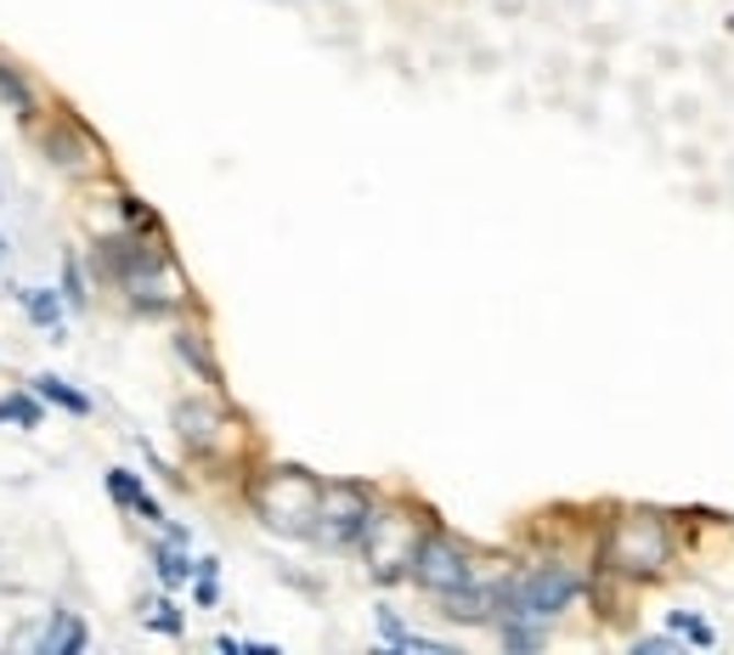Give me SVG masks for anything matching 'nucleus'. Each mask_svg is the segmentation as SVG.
<instances>
[{"label":"nucleus","instance_id":"f257e3e1","mask_svg":"<svg viewBox=\"0 0 734 655\" xmlns=\"http://www.w3.org/2000/svg\"><path fill=\"white\" fill-rule=\"evenodd\" d=\"M583 571L576 565H531L520 576H504V583L492 588L497 599V622H509V616H526V622H554L565 616L576 599H583Z\"/></svg>","mask_w":734,"mask_h":655},{"label":"nucleus","instance_id":"f03ea898","mask_svg":"<svg viewBox=\"0 0 734 655\" xmlns=\"http://www.w3.org/2000/svg\"><path fill=\"white\" fill-rule=\"evenodd\" d=\"M102 260H113V278H120V289L142 305V312H170V305L181 300L176 260L165 249H147L136 238H108Z\"/></svg>","mask_w":734,"mask_h":655},{"label":"nucleus","instance_id":"7ed1b4c3","mask_svg":"<svg viewBox=\"0 0 734 655\" xmlns=\"http://www.w3.org/2000/svg\"><path fill=\"white\" fill-rule=\"evenodd\" d=\"M255 515L272 526V531H289V537H305L317 526V504H323V486L305 475V470H272L255 481Z\"/></svg>","mask_w":734,"mask_h":655},{"label":"nucleus","instance_id":"20e7f679","mask_svg":"<svg viewBox=\"0 0 734 655\" xmlns=\"http://www.w3.org/2000/svg\"><path fill=\"white\" fill-rule=\"evenodd\" d=\"M407 576H413L424 594L447 599V594H458V588H470V583H475V560H470V549H463L458 537H447V531H424V537H418V549H413V560H407Z\"/></svg>","mask_w":734,"mask_h":655},{"label":"nucleus","instance_id":"39448f33","mask_svg":"<svg viewBox=\"0 0 734 655\" xmlns=\"http://www.w3.org/2000/svg\"><path fill=\"white\" fill-rule=\"evenodd\" d=\"M673 554V537H667V520L655 515H628L610 526V565L628 571V576H655Z\"/></svg>","mask_w":734,"mask_h":655},{"label":"nucleus","instance_id":"423d86ee","mask_svg":"<svg viewBox=\"0 0 734 655\" xmlns=\"http://www.w3.org/2000/svg\"><path fill=\"white\" fill-rule=\"evenodd\" d=\"M368 526H373V497L362 486H323L312 537H323L328 549H357L368 537Z\"/></svg>","mask_w":734,"mask_h":655},{"label":"nucleus","instance_id":"0eeeda50","mask_svg":"<svg viewBox=\"0 0 734 655\" xmlns=\"http://www.w3.org/2000/svg\"><path fill=\"white\" fill-rule=\"evenodd\" d=\"M46 153H52V165H57V170H91V165L102 159L97 142H91L80 125H74V120H63V125L46 136Z\"/></svg>","mask_w":734,"mask_h":655},{"label":"nucleus","instance_id":"6e6552de","mask_svg":"<svg viewBox=\"0 0 734 655\" xmlns=\"http://www.w3.org/2000/svg\"><path fill=\"white\" fill-rule=\"evenodd\" d=\"M176 430H181V441L187 447H215V436H221V413L210 407V402H181L176 407Z\"/></svg>","mask_w":734,"mask_h":655},{"label":"nucleus","instance_id":"1a4fd4ad","mask_svg":"<svg viewBox=\"0 0 734 655\" xmlns=\"http://www.w3.org/2000/svg\"><path fill=\"white\" fill-rule=\"evenodd\" d=\"M91 644V633H86V622L74 610H52V628L41 633V655H80Z\"/></svg>","mask_w":734,"mask_h":655},{"label":"nucleus","instance_id":"9d476101","mask_svg":"<svg viewBox=\"0 0 734 655\" xmlns=\"http://www.w3.org/2000/svg\"><path fill=\"white\" fill-rule=\"evenodd\" d=\"M108 497H113V504H125V509H136L142 520L165 526V509H159V497H147V492H142V481H136L131 470H108Z\"/></svg>","mask_w":734,"mask_h":655},{"label":"nucleus","instance_id":"9b49d317","mask_svg":"<svg viewBox=\"0 0 734 655\" xmlns=\"http://www.w3.org/2000/svg\"><path fill=\"white\" fill-rule=\"evenodd\" d=\"M153 565H159V583L165 588H181L192 576V560H187V543H176V537H165L159 549H153Z\"/></svg>","mask_w":734,"mask_h":655},{"label":"nucleus","instance_id":"f8f14e48","mask_svg":"<svg viewBox=\"0 0 734 655\" xmlns=\"http://www.w3.org/2000/svg\"><path fill=\"white\" fill-rule=\"evenodd\" d=\"M18 305L29 312L34 328H63V294H52V289H23Z\"/></svg>","mask_w":734,"mask_h":655},{"label":"nucleus","instance_id":"ddd939ff","mask_svg":"<svg viewBox=\"0 0 734 655\" xmlns=\"http://www.w3.org/2000/svg\"><path fill=\"white\" fill-rule=\"evenodd\" d=\"M0 108L18 113V120H29V113H34V91H29V80H23L12 63H0Z\"/></svg>","mask_w":734,"mask_h":655},{"label":"nucleus","instance_id":"4468645a","mask_svg":"<svg viewBox=\"0 0 734 655\" xmlns=\"http://www.w3.org/2000/svg\"><path fill=\"white\" fill-rule=\"evenodd\" d=\"M176 357H181L192 373H204V384H221V368H215V357L204 351L199 334H176Z\"/></svg>","mask_w":734,"mask_h":655},{"label":"nucleus","instance_id":"2eb2a0df","mask_svg":"<svg viewBox=\"0 0 734 655\" xmlns=\"http://www.w3.org/2000/svg\"><path fill=\"white\" fill-rule=\"evenodd\" d=\"M667 628H673L678 639H689L695 650H712V644H718V628H712V622H701L695 610H667Z\"/></svg>","mask_w":734,"mask_h":655},{"label":"nucleus","instance_id":"dca6fc26","mask_svg":"<svg viewBox=\"0 0 734 655\" xmlns=\"http://www.w3.org/2000/svg\"><path fill=\"white\" fill-rule=\"evenodd\" d=\"M34 396H46V402H57V407H68V413H91V396H80L74 384H63L57 373H41L34 379Z\"/></svg>","mask_w":734,"mask_h":655},{"label":"nucleus","instance_id":"f3484780","mask_svg":"<svg viewBox=\"0 0 734 655\" xmlns=\"http://www.w3.org/2000/svg\"><path fill=\"white\" fill-rule=\"evenodd\" d=\"M41 402H34V396H7V402H0V424H23V430H41Z\"/></svg>","mask_w":734,"mask_h":655},{"label":"nucleus","instance_id":"a211bd4d","mask_svg":"<svg viewBox=\"0 0 734 655\" xmlns=\"http://www.w3.org/2000/svg\"><path fill=\"white\" fill-rule=\"evenodd\" d=\"M192 594H199V605L221 599V560H192Z\"/></svg>","mask_w":734,"mask_h":655},{"label":"nucleus","instance_id":"6ab92c4d","mask_svg":"<svg viewBox=\"0 0 734 655\" xmlns=\"http://www.w3.org/2000/svg\"><path fill=\"white\" fill-rule=\"evenodd\" d=\"M63 300L74 305V312H86V300H91L86 294V272H80V260H74V255L63 260Z\"/></svg>","mask_w":734,"mask_h":655},{"label":"nucleus","instance_id":"aec40b11","mask_svg":"<svg viewBox=\"0 0 734 655\" xmlns=\"http://www.w3.org/2000/svg\"><path fill=\"white\" fill-rule=\"evenodd\" d=\"M142 622H147V628H159V633H170V639H181V616H176L170 599H153V605L142 610Z\"/></svg>","mask_w":734,"mask_h":655},{"label":"nucleus","instance_id":"412c9836","mask_svg":"<svg viewBox=\"0 0 734 655\" xmlns=\"http://www.w3.org/2000/svg\"><path fill=\"white\" fill-rule=\"evenodd\" d=\"M504 644L509 650H537V644H543V628H531L526 616H509V622H504Z\"/></svg>","mask_w":734,"mask_h":655},{"label":"nucleus","instance_id":"4be33fe9","mask_svg":"<svg viewBox=\"0 0 734 655\" xmlns=\"http://www.w3.org/2000/svg\"><path fill=\"white\" fill-rule=\"evenodd\" d=\"M633 650H639V655H678V644H673V639H639Z\"/></svg>","mask_w":734,"mask_h":655},{"label":"nucleus","instance_id":"5701e85b","mask_svg":"<svg viewBox=\"0 0 734 655\" xmlns=\"http://www.w3.org/2000/svg\"><path fill=\"white\" fill-rule=\"evenodd\" d=\"M0 260H7V238H0Z\"/></svg>","mask_w":734,"mask_h":655}]
</instances>
